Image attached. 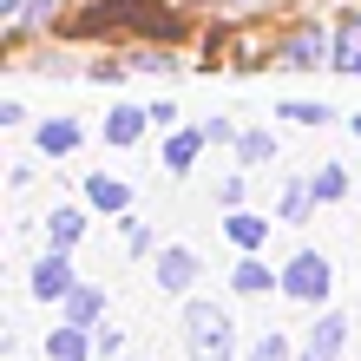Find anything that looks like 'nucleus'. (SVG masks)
Listing matches in <instances>:
<instances>
[{
    "mask_svg": "<svg viewBox=\"0 0 361 361\" xmlns=\"http://www.w3.org/2000/svg\"><path fill=\"white\" fill-rule=\"evenodd\" d=\"M145 118H152V112H138V105H118V112L105 118V145H138Z\"/></svg>",
    "mask_w": 361,
    "mask_h": 361,
    "instance_id": "9",
    "label": "nucleus"
},
{
    "mask_svg": "<svg viewBox=\"0 0 361 361\" xmlns=\"http://www.w3.org/2000/svg\"><path fill=\"white\" fill-rule=\"evenodd\" d=\"M73 145H79V125H66V118H47V125H39V152H47V158H66Z\"/></svg>",
    "mask_w": 361,
    "mask_h": 361,
    "instance_id": "14",
    "label": "nucleus"
},
{
    "mask_svg": "<svg viewBox=\"0 0 361 361\" xmlns=\"http://www.w3.org/2000/svg\"><path fill=\"white\" fill-rule=\"evenodd\" d=\"M125 243H132V257H145V250H152V230H145L138 217H125Z\"/></svg>",
    "mask_w": 361,
    "mask_h": 361,
    "instance_id": "22",
    "label": "nucleus"
},
{
    "mask_svg": "<svg viewBox=\"0 0 361 361\" xmlns=\"http://www.w3.org/2000/svg\"><path fill=\"white\" fill-rule=\"evenodd\" d=\"M335 73H361V13L335 27Z\"/></svg>",
    "mask_w": 361,
    "mask_h": 361,
    "instance_id": "8",
    "label": "nucleus"
},
{
    "mask_svg": "<svg viewBox=\"0 0 361 361\" xmlns=\"http://www.w3.org/2000/svg\"><path fill=\"white\" fill-rule=\"evenodd\" d=\"M197 152H204V132H178L171 145H164V171H190Z\"/></svg>",
    "mask_w": 361,
    "mask_h": 361,
    "instance_id": "16",
    "label": "nucleus"
},
{
    "mask_svg": "<svg viewBox=\"0 0 361 361\" xmlns=\"http://www.w3.org/2000/svg\"><path fill=\"white\" fill-rule=\"evenodd\" d=\"M0 13H13V20H27V0H0Z\"/></svg>",
    "mask_w": 361,
    "mask_h": 361,
    "instance_id": "24",
    "label": "nucleus"
},
{
    "mask_svg": "<svg viewBox=\"0 0 361 361\" xmlns=\"http://www.w3.org/2000/svg\"><path fill=\"white\" fill-rule=\"evenodd\" d=\"M190 283H197V257H190L184 243H171V250H158V289H171V295H184Z\"/></svg>",
    "mask_w": 361,
    "mask_h": 361,
    "instance_id": "4",
    "label": "nucleus"
},
{
    "mask_svg": "<svg viewBox=\"0 0 361 361\" xmlns=\"http://www.w3.org/2000/svg\"><path fill=\"white\" fill-rule=\"evenodd\" d=\"M99 315H105V295H99V289H86V283H79V289L66 295V322H79V329H92V322H99Z\"/></svg>",
    "mask_w": 361,
    "mask_h": 361,
    "instance_id": "13",
    "label": "nucleus"
},
{
    "mask_svg": "<svg viewBox=\"0 0 361 361\" xmlns=\"http://www.w3.org/2000/svg\"><path fill=\"white\" fill-rule=\"evenodd\" d=\"M230 283H237V295H263V289H283V276H269V263L243 257V263H237V276H230Z\"/></svg>",
    "mask_w": 361,
    "mask_h": 361,
    "instance_id": "10",
    "label": "nucleus"
},
{
    "mask_svg": "<svg viewBox=\"0 0 361 361\" xmlns=\"http://www.w3.org/2000/svg\"><path fill=\"white\" fill-rule=\"evenodd\" d=\"M118 348H125V335H118V329H105V335H99V355H105V361H118Z\"/></svg>",
    "mask_w": 361,
    "mask_h": 361,
    "instance_id": "23",
    "label": "nucleus"
},
{
    "mask_svg": "<svg viewBox=\"0 0 361 361\" xmlns=\"http://www.w3.org/2000/svg\"><path fill=\"white\" fill-rule=\"evenodd\" d=\"M184 348H190V361H230V355H237V342H230V315L217 302H190L184 309Z\"/></svg>",
    "mask_w": 361,
    "mask_h": 361,
    "instance_id": "1",
    "label": "nucleus"
},
{
    "mask_svg": "<svg viewBox=\"0 0 361 361\" xmlns=\"http://www.w3.org/2000/svg\"><path fill=\"white\" fill-rule=\"evenodd\" d=\"M237 158H243V164H269V158H276V145H269L263 132H237Z\"/></svg>",
    "mask_w": 361,
    "mask_h": 361,
    "instance_id": "18",
    "label": "nucleus"
},
{
    "mask_svg": "<svg viewBox=\"0 0 361 361\" xmlns=\"http://www.w3.org/2000/svg\"><path fill=\"white\" fill-rule=\"evenodd\" d=\"M73 289H79V276L66 263V250H47V257L33 263V295H39V302H66Z\"/></svg>",
    "mask_w": 361,
    "mask_h": 361,
    "instance_id": "3",
    "label": "nucleus"
},
{
    "mask_svg": "<svg viewBox=\"0 0 361 361\" xmlns=\"http://www.w3.org/2000/svg\"><path fill=\"white\" fill-rule=\"evenodd\" d=\"M309 190H315V204H335L348 190V178H342V164H322V171L309 178Z\"/></svg>",
    "mask_w": 361,
    "mask_h": 361,
    "instance_id": "17",
    "label": "nucleus"
},
{
    "mask_svg": "<svg viewBox=\"0 0 361 361\" xmlns=\"http://www.w3.org/2000/svg\"><path fill=\"white\" fill-rule=\"evenodd\" d=\"M86 355H92V335L79 329V322H66V329L47 335V361H86Z\"/></svg>",
    "mask_w": 361,
    "mask_h": 361,
    "instance_id": "6",
    "label": "nucleus"
},
{
    "mask_svg": "<svg viewBox=\"0 0 361 361\" xmlns=\"http://www.w3.org/2000/svg\"><path fill=\"white\" fill-rule=\"evenodd\" d=\"M86 204H99V210H125V204H132V190H125L118 178L92 171V178H86Z\"/></svg>",
    "mask_w": 361,
    "mask_h": 361,
    "instance_id": "11",
    "label": "nucleus"
},
{
    "mask_svg": "<svg viewBox=\"0 0 361 361\" xmlns=\"http://www.w3.org/2000/svg\"><path fill=\"white\" fill-rule=\"evenodd\" d=\"M283 118H295V125H322V118H329V105H309V99H289V105H283Z\"/></svg>",
    "mask_w": 361,
    "mask_h": 361,
    "instance_id": "20",
    "label": "nucleus"
},
{
    "mask_svg": "<svg viewBox=\"0 0 361 361\" xmlns=\"http://www.w3.org/2000/svg\"><path fill=\"white\" fill-rule=\"evenodd\" d=\"M342 342H348V322H342V315H322V322L309 329V342H302V361H335Z\"/></svg>",
    "mask_w": 361,
    "mask_h": 361,
    "instance_id": "5",
    "label": "nucleus"
},
{
    "mask_svg": "<svg viewBox=\"0 0 361 361\" xmlns=\"http://www.w3.org/2000/svg\"><path fill=\"white\" fill-rule=\"evenodd\" d=\"M322 53H329V33H322V27H302V33L289 39V53H283V59H289V66H315Z\"/></svg>",
    "mask_w": 361,
    "mask_h": 361,
    "instance_id": "12",
    "label": "nucleus"
},
{
    "mask_svg": "<svg viewBox=\"0 0 361 361\" xmlns=\"http://www.w3.org/2000/svg\"><path fill=\"white\" fill-rule=\"evenodd\" d=\"M309 197H315L309 184H289V190H283V217L295 224V217H302V210H309Z\"/></svg>",
    "mask_w": 361,
    "mask_h": 361,
    "instance_id": "21",
    "label": "nucleus"
},
{
    "mask_svg": "<svg viewBox=\"0 0 361 361\" xmlns=\"http://www.w3.org/2000/svg\"><path fill=\"white\" fill-rule=\"evenodd\" d=\"M329 283H335V276H329V257H322V250H302V257L283 269V295H295V302H322Z\"/></svg>",
    "mask_w": 361,
    "mask_h": 361,
    "instance_id": "2",
    "label": "nucleus"
},
{
    "mask_svg": "<svg viewBox=\"0 0 361 361\" xmlns=\"http://www.w3.org/2000/svg\"><path fill=\"white\" fill-rule=\"evenodd\" d=\"M348 125H355V138H361V112H355V118H348Z\"/></svg>",
    "mask_w": 361,
    "mask_h": 361,
    "instance_id": "25",
    "label": "nucleus"
},
{
    "mask_svg": "<svg viewBox=\"0 0 361 361\" xmlns=\"http://www.w3.org/2000/svg\"><path fill=\"white\" fill-rule=\"evenodd\" d=\"M269 237V224L263 217H250V210H230V243H237V250H257Z\"/></svg>",
    "mask_w": 361,
    "mask_h": 361,
    "instance_id": "15",
    "label": "nucleus"
},
{
    "mask_svg": "<svg viewBox=\"0 0 361 361\" xmlns=\"http://www.w3.org/2000/svg\"><path fill=\"white\" fill-rule=\"evenodd\" d=\"M250 361H289V342H283L276 329H263V342L250 348Z\"/></svg>",
    "mask_w": 361,
    "mask_h": 361,
    "instance_id": "19",
    "label": "nucleus"
},
{
    "mask_svg": "<svg viewBox=\"0 0 361 361\" xmlns=\"http://www.w3.org/2000/svg\"><path fill=\"white\" fill-rule=\"evenodd\" d=\"M79 237H86V210H73V204H59L53 217H47V243H53V250H73Z\"/></svg>",
    "mask_w": 361,
    "mask_h": 361,
    "instance_id": "7",
    "label": "nucleus"
}]
</instances>
